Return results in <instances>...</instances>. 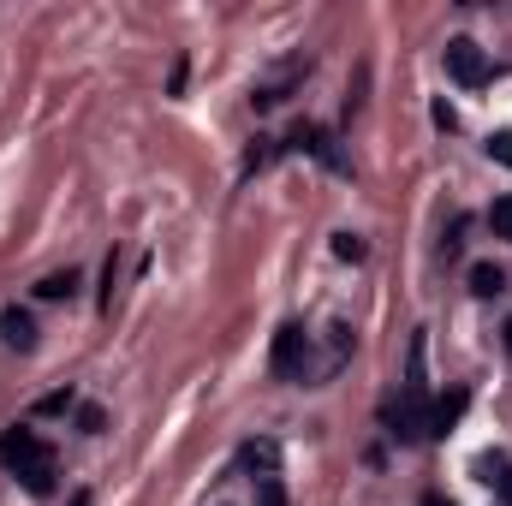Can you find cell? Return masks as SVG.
I'll return each instance as SVG.
<instances>
[{"label":"cell","instance_id":"cell-12","mask_svg":"<svg viewBox=\"0 0 512 506\" xmlns=\"http://www.w3.org/2000/svg\"><path fill=\"white\" fill-rule=\"evenodd\" d=\"M274 155H280V143H274V137H256L251 155H245V173H262V167H268Z\"/></svg>","mask_w":512,"mask_h":506},{"label":"cell","instance_id":"cell-11","mask_svg":"<svg viewBox=\"0 0 512 506\" xmlns=\"http://www.w3.org/2000/svg\"><path fill=\"white\" fill-rule=\"evenodd\" d=\"M72 292H78V268H54V274H42V280H36V298H48V304L72 298Z\"/></svg>","mask_w":512,"mask_h":506},{"label":"cell","instance_id":"cell-16","mask_svg":"<svg viewBox=\"0 0 512 506\" xmlns=\"http://www.w3.org/2000/svg\"><path fill=\"white\" fill-rule=\"evenodd\" d=\"M78 429H84V435H102V429H108V411H102V405H78Z\"/></svg>","mask_w":512,"mask_h":506},{"label":"cell","instance_id":"cell-9","mask_svg":"<svg viewBox=\"0 0 512 506\" xmlns=\"http://www.w3.org/2000/svg\"><path fill=\"white\" fill-rule=\"evenodd\" d=\"M18 483H24L30 495H48V489H54V453L42 447V453H36V459H30L24 471H18Z\"/></svg>","mask_w":512,"mask_h":506},{"label":"cell","instance_id":"cell-20","mask_svg":"<svg viewBox=\"0 0 512 506\" xmlns=\"http://www.w3.org/2000/svg\"><path fill=\"white\" fill-rule=\"evenodd\" d=\"M501 501L512 506V471H507V477H501Z\"/></svg>","mask_w":512,"mask_h":506},{"label":"cell","instance_id":"cell-8","mask_svg":"<svg viewBox=\"0 0 512 506\" xmlns=\"http://www.w3.org/2000/svg\"><path fill=\"white\" fill-rule=\"evenodd\" d=\"M465 405H471V393H465V387H447V393L429 405V423H435V435H447V429L465 417Z\"/></svg>","mask_w":512,"mask_h":506},{"label":"cell","instance_id":"cell-14","mask_svg":"<svg viewBox=\"0 0 512 506\" xmlns=\"http://www.w3.org/2000/svg\"><path fill=\"white\" fill-rule=\"evenodd\" d=\"M334 256L340 262H364V239L358 233H334Z\"/></svg>","mask_w":512,"mask_h":506},{"label":"cell","instance_id":"cell-4","mask_svg":"<svg viewBox=\"0 0 512 506\" xmlns=\"http://www.w3.org/2000/svg\"><path fill=\"white\" fill-rule=\"evenodd\" d=\"M292 149L316 155V161H322V167H334V173H352V161L334 149V137H328L322 126H310V120H298V126H292Z\"/></svg>","mask_w":512,"mask_h":506},{"label":"cell","instance_id":"cell-1","mask_svg":"<svg viewBox=\"0 0 512 506\" xmlns=\"http://www.w3.org/2000/svg\"><path fill=\"white\" fill-rule=\"evenodd\" d=\"M429 393H423V381L411 376L393 399L382 405V417H387V435H399V441H429L435 435V423H429Z\"/></svg>","mask_w":512,"mask_h":506},{"label":"cell","instance_id":"cell-19","mask_svg":"<svg viewBox=\"0 0 512 506\" xmlns=\"http://www.w3.org/2000/svg\"><path fill=\"white\" fill-rule=\"evenodd\" d=\"M489 155H495L501 167H512V131H495V137H489Z\"/></svg>","mask_w":512,"mask_h":506},{"label":"cell","instance_id":"cell-5","mask_svg":"<svg viewBox=\"0 0 512 506\" xmlns=\"http://www.w3.org/2000/svg\"><path fill=\"white\" fill-rule=\"evenodd\" d=\"M36 453H42V441H36L30 429H6V435H0V465H6V471H24Z\"/></svg>","mask_w":512,"mask_h":506},{"label":"cell","instance_id":"cell-3","mask_svg":"<svg viewBox=\"0 0 512 506\" xmlns=\"http://www.w3.org/2000/svg\"><path fill=\"white\" fill-rule=\"evenodd\" d=\"M447 78H459L465 90L489 84V54H483L471 36H453V42H447Z\"/></svg>","mask_w":512,"mask_h":506},{"label":"cell","instance_id":"cell-18","mask_svg":"<svg viewBox=\"0 0 512 506\" xmlns=\"http://www.w3.org/2000/svg\"><path fill=\"white\" fill-rule=\"evenodd\" d=\"M72 411V393H48V399H36V417H66Z\"/></svg>","mask_w":512,"mask_h":506},{"label":"cell","instance_id":"cell-22","mask_svg":"<svg viewBox=\"0 0 512 506\" xmlns=\"http://www.w3.org/2000/svg\"><path fill=\"white\" fill-rule=\"evenodd\" d=\"M501 340H507V352H512V322H507V328H501Z\"/></svg>","mask_w":512,"mask_h":506},{"label":"cell","instance_id":"cell-2","mask_svg":"<svg viewBox=\"0 0 512 506\" xmlns=\"http://www.w3.org/2000/svg\"><path fill=\"white\" fill-rule=\"evenodd\" d=\"M274 376H286V381L310 376V334H304V322H286L274 334Z\"/></svg>","mask_w":512,"mask_h":506},{"label":"cell","instance_id":"cell-7","mask_svg":"<svg viewBox=\"0 0 512 506\" xmlns=\"http://www.w3.org/2000/svg\"><path fill=\"white\" fill-rule=\"evenodd\" d=\"M0 340H6L12 352H36V322H30V310H0Z\"/></svg>","mask_w":512,"mask_h":506},{"label":"cell","instance_id":"cell-21","mask_svg":"<svg viewBox=\"0 0 512 506\" xmlns=\"http://www.w3.org/2000/svg\"><path fill=\"white\" fill-rule=\"evenodd\" d=\"M423 506H453L447 495H423Z\"/></svg>","mask_w":512,"mask_h":506},{"label":"cell","instance_id":"cell-23","mask_svg":"<svg viewBox=\"0 0 512 506\" xmlns=\"http://www.w3.org/2000/svg\"><path fill=\"white\" fill-rule=\"evenodd\" d=\"M72 506H90V501H84V495H78V501H72Z\"/></svg>","mask_w":512,"mask_h":506},{"label":"cell","instance_id":"cell-6","mask_svg":"<svg viewBox=\"0 0 512 506\" xmlns=\"http://www.w3.org/2000/svg\"><path fill=\"white\" fill-rule=\"evenodd\" d=\"M239 465H245L251 477H280V447H274L268 435H256V441L239 447Z\"/></svg>","mask_w":512,"mask_h":506},{"label":"cell","instance_id":"cell-17","mask_svg":"<svg viewBox=\"0 0 512 506\" xmlns=\"http://www.w3.org/2000/svg\"><path fill=\"white\" fill-rule=\"evenodd\" d=\"M489 227H495V239H512V197H501V203L489 209Z\"/></svg>","mask_w":512,"mask_h":506},{"label":"cell","instance_id":"cell-15","mask_svg":"<svg viewBox=\"0 0 512 506\" xmlns=\"http://www.w3.org/2000/svg\"><path fill=\"white\" fill-rule=\"evenodd\" d=\"M256 506H286V489H280V477H256Z\"/></svg>","mask_w":512,"mask_h":506},{"label":"cell","instance_id":"cell-10","mask_svg":"<svg viewBox=\"0 0 512 506\" xmlns=\"http://www.w3.org/2000/svg\"><path fill=\"white\" fill-rule=\"evenodd\" d=\"M507 286H512V280H507V268H501V262H477V268H471V292H477V298H501Z\"/></svg>","mask_w":512,"mask_h":506},{"label":"cell","instance_id":"cell-13","mask_svg":"<svg viewBox=\"0 0 512 506\" xmlns=\"http://www.w3.org/2000/svg\"><path fill=\"white\" fill-rule=\"evenodd\" d=\"M512 465L507 459H501V453H483V459H477V483H495V489H501V477H507Z\"/></svg>","mask_w":512,"mask_h":506}]
</instances>
